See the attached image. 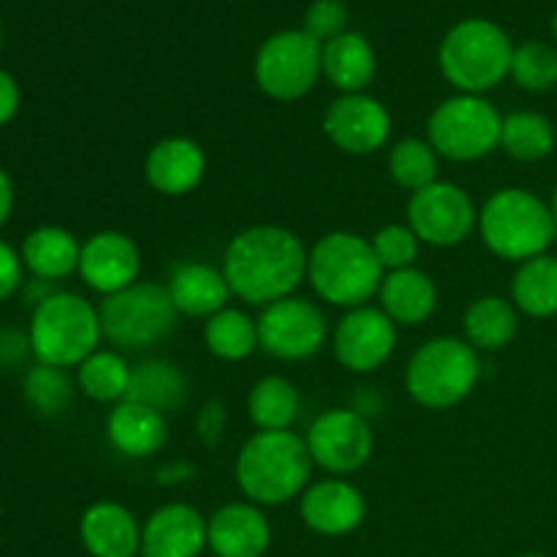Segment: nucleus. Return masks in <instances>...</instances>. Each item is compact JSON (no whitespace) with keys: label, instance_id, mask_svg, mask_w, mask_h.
<instances>
[{"label":"nucleus","instance_id":"20","mask_svg":"<svg viewBox=\"0 0 557 557\" xmlns=\"http://www.w3.org/2000/svg\"><path fill=\"white\" fill-rule=\"evenodd\" d=\"M207 549V517L188 504H166L141 525V557H199Z\"/></svg>","mask_w":557,"mask_h":557},{"label":"nucleus","instance_id":"25","mask_svg":"<svg viewBox=\"0 0 557 557\" xmlns=\"http://www.w3.org/2000/svg\"><path fill=\"white\" fill-rule=\"evenodd\" d=\"M375 69H379L375 49L362 33L346 30L321 47V71H324L326 82L341 90V96L368 92L375 79Z\"/></svg>","mask_w":557,"mask_h":557},{"label":"nucleus","instance_id":"4","mask_svg":"<svg viewBox=\"0 0 557 557\" xmlns=\"http://www.w3.org/2000/svg\"><path fill=\"white\" fill-rule=\"evenodd\" d=\"M515 44L509 33L493 20L471 16L446 30L438 49V65L444 79L457 92L484 96L509 76Z\"/></svg>","mask_w":557,"mask_h":557},{"label":"nucleus","instance_id":"43","mask_svg":"<svg viewBox=\"0 0 557 557\" xmlns=\"http://www.w3.org/2000/svg\"><path fill=\"white\" fill-rule=\"evenodd\" d=\"M11 210H14V183H11L9 172L0 166V228L11 218Z\"/></svg>","mask_w":557,"mask_h":557},{"label":"nucleus","instance_id":"1","mask_svg":"<svg viewBox=\"0 0 557 557\" xmlns=\"http://www.w3.org/2000/svg\"><path fill=\"white\" fill-rule=\"evenodd\" d=\"M221 270L234 297L267 308L292 297L308 277V248L292 228L261 223L234 234Z\"/></svg>","mask_w":557,"mask_h":557},{"label":"nucleus","instance_id":"17","mask_svg":"<svg viewBox=\"0 0 557 557\" xmlns=\"http://www.w3.org/2000/svg\"><path fill=\"white\" fill-rule=\"evenodd\" d=\"M299 517L319 536L341 539L362 528L368 500L357 484L343 476H330L310 482V487L299 495Z\"/></svg>","mask_w":557,"mask_h":557},{"label":"nucleus","instance_id":"44","mask_svg":"<svg viewBox=\"0 0 557 557\" xmlns=\"http://www.w3.org/2000/svg\"><path fill=\"white\" fill-rule=\"evenodd\" d=\"M549 210H553V218H555V226H557V188L553 194V205H549Z\"/></svg>","mask_w":557,"mask_h":557},{"label":"nucleus","instance_id":"11","mask_svg":"<svg viewBox=\"0 0 557 557\" xmlns=\"http://www.w3.org/2000/svg\"><path fill=\"white\" fill-rule=\"evenodd\" d=\"M256 321H259V348L283 362L315 357L330 335L324 310L297 294L261 308Z\"/></svg>","mask_w":557,"mask_h":557},{"label":"nucleus","instance_id":"29","mask_svg":"<svg viewBox=\"0 0 557 557\" xmlns=\"http://www.w3.org/2000/svg\"><path fill=\"white\" fill-rule=\"evenodd\" d=\"M511 302L531 319L557 313V256L542 253L517 267L511 277Z\"/></svg>","mask_w":557,"mask_h":557},{"label":"nucleus","instance_id":"26","mask_svg":"<svg viewBox=\"0 0 557 557\" xmlns=\"http://www.w3.org/2000/svg\"><path fill=\"white\" fill-rule=\"evenodd\" d=\"M20 256L36 281L54 283L79 272L82 243L63 226H38L25 237Z\"/></svg>","mask_w":557,"mask_h":557},{"label":"nucleus","instance_id":"23","mask_svg":"<svg viewBox=\"0 0 557 557\" xmlns=\"http://www.w3.org/2000/svg\"><path fill=\"white\" fill-rule=\"evenodd\" d=\"M107 438L120 455L131 460L158 455L169 441L166 413L134 400L117 403L107 417Z\"/></svg>","mask_w":557,"mask_h":557},{"label":"nucleus","instance_id":"42","mask_svg":"<svg viewBox=\"0 0 557 557\" xmlns=\"http://www.w3.org/2000/svg\"><path fill=\"white\" fill-rule=\"evenodd\" d=\"M20 85H16L14 76L9 74L5 69H0V128L3 125H9L11 120L16 117V112H20Z\"/></svg>","mask_w":557,"mask_h":557},{"label":"nucleus","instance_id":"15","mask_svg":"<svg viewBox=\"0 0 557 557\" xmlns=\"http://www.w3.org/2000/svg\"><path fill=\"white\" fill-rule=\"evenodd\" d=\"M324 134L346 156H373L389 141L392 114L370 92H346L326 109Z\"/></svg>","mask_w":557,"mask_h":557},{"label":"nucleus","instance_id":"12","mask_svg":"<svg viewBox=\"0 0 557 557\" xmlns=\"http://www.w3.org/2000/svg\"><path fill=\"white\" fill-rule=\"evenodd\" d=\"M406 212V223L413 228V234L433 248L462 245L479 226V210L471 194L444 180L411 194Z\"/></svg>","mask_w":557,"mask_h":557},{"label":"nucleus","instance_id":"36","mask_svg":"<svg viewBox=\"0 0 557 557\" xmlns=\"http://www.w3.org/2000/svg\"><path fill=\"white\" fill-rule=\"evenodd\" d=\"M511 79L528 92L553 90L557 85V49L547 41H525L515 47Z\"/></svg>","mask_w":557,"mask_h":557},{"label":"nucleus","instance_id":"45","mask_svg":"<svg viewBox=\"0 0 557 557\" xmlns=\"http://www.w3.org/2000/svg\"><path fill=\"white\" fill-rule=\"evenodd\" d=\"M553 30H555V38H557V9H555V16H553Z\"/></svg>","mask_w":557,"mask_h":557},{"label":"nucleus","instance_id":"27","mask_svg":"<svg viewBox=\"0 0 557 557\" xmlns=\"http://www.w3.org/2000/svg\"><path fill=\"white\" fill-rule=\"evenodd\" d=\"M520 330V310L515 302L498 294H487L468 305L462 315V332H466L468 346L482 351H504Z\"/></svg>","mask_w":557,"mask_h":557},{"label":"nucleus","instance_id":"39","mask_svg":"<svg viewBox=\"0 0 557 557\" xmlns=\"http://www.w3.org/2000/svg\"><path fill=\"white\" fill-rule=\"evenodd\" d=\"M22 272H25L22 256L9 243L0 239V302H5V299H11L20 292Z\"/></svg>","mask_w":557,"mask_h":557},{"label":"nucleus","instance_id":"33","mask_svg":"<svg viewBox=\"0 0 557 557\" xmlns=\"http://www.w3.org/2000/svg\"><path fill=\"white\" fill-rule=\"evenodd\" d=\"M557 145L555 125L549 117L539 112H511L504 117L500 128V150L511 156L515 161H542L553 156Z\"/></svg>","mask_w":557,"mask_h":557},{"label":"nucleus","instance_id":"22","mask_svg":"<svg viewBox=\"0 0 557 557\" xmlns=\"http://www.w3.org/2000/svg\"><path fill=\"white\" fill-rule=\"evenodd\" d=\"M166 288L180 315L205 321L228 308V299L234 297L223 270L205 261H185L174 267Z\"/></svg>","mask_w":557,"mask_h":557},{"label":"nucleus","instance_id":"35","mask_svg":"<svg viewBox=\"0 0 557 557\" xmlns=\"http://www.w3.org/2000/svg\"><path fill=\"white\" fill-rule=\"evenodd\" d=\"M22 392H25V400L30 403L33 411H38L41 417H58L71 406L74 384L63 368L36 362L22 379Z\"/></svg>","mask_w":557,"mask_h":557},{"label":"nucleus","instance_id":"6","mask_svg":"<svg viewBox=\"0 0 557 557\" xmlns=\"http://www.w3.org/2000/svg\"><path fill=\"white\" fill-rule=\"evenodd\" d=\"M30 351L36 362L52 368H79L101 346V319L96 305L71 292H52L33 308Z\"/></svg>","mask_w":557,"mask_h":557},{"label":"nucleus","instance_id":"24","mask_svg":"<svg viewBox=\"0 0 557 557\" xmlns=\"http://www.w3.org/2000/svg\"><path fill=\"white\" fill-rule=\"evenodd\" d=\"M379 308L397 326H419L438 308V288L419 267L386 272L379 288Z\"/></svg>","mask_w":557,"mask_h":557},{"label":"nucleus","instance_id":"9","mask_svg":"<svg viewBox=\"0 0 557 557\" xmlns=\"http://www.w3.org/2000/svg\"><path fill=\"white\" fill-rule=\"evenodd\" d=\"M177 315L169 288L150 281L134 283L112 297H103L98 305L103 337L134 351L166 341L177 326Z\"/></svg>","mask_w":557,"mask_h":557},{"label":"nucleus","instance_id":"30","mask_svg":"<svg viewBox=\"0 0 557 557\" xmlns=\"http://www.w3.org/2000/svg\"><path fill=\"white\" fill-rule=\"evenodd\" d=\"M299 408L302 397L286 375H264L248 395V417L259 430H292Z\"/></svg>","mask_w":557,"mask_h":557},{"label":"nucleus","instance_id":"18","mask_svg":"<svg viewBox=\"0 0 557 557\" xmlns=\"http://www.w3.org/2000/svg\"><path fill=\"white\" fill-rule=\"evenodd\" d=\"M207 174V156L199 141L188 136H166L156 141L145 158V180L156 194L180 196L194 194Z\"/></svg>","mask_w":557,"mask_h":557},{"label":"nucleus","instance_id":"16","mask_svg":"<svg viewBox=\"0 0 557 557\" xmlns=\"http://www.w3.org/2000/svg\"><path fill=\"white\" fill-rule=\"evenodd\" d=\"M141 250L125 232H96L82 243L79 275L101 297L123 292L139 283Z\"/></svg>","mask_w":557,"mask_h":557},{"label":"nucleus","instance_id":"3","mask_svg":"<svg viewBox=\"0 0 557 557\" xmlns=\"http://www.w3.org/2000/svg\"><path fill=\"white\" fill-rule=\"evenodd\" d=\"M386 270L368 237L330 232L308 250V281L313 292L335 308H362L379 297Z\"/></svg>","mask_w":557,"mask_h":557},{"label":"nucleus","instance_id":"5","mask_svg":"<svg viewBox=\"0 0 557 557\" xmlns=\"http://www.w3.org/2000/svg\"><path fill=\"white\" fill-rule=\"evenodd\" d=\"M476 228L490 253L517 264L547 253L557 234L549 205L528 188L495 190L479 210Z\"/></svg>","mask_w":557,"mask_h":557},{"label":"nucleus","instance_id":"34","mask_svg":"<svg viewBox=\"0 0 557 557\" xmlns=\"http://www.w3.org/2000/svg\"><path fill=\"white\" fill-rule=\"evenodd\" d=\"M438 158L441 156L428 139L406 136V139L392 145L389 174L400 188H406L408 194H417V190L438 183Z\"/></svg>","mask_w":557,"mask_h":557},{"label":"nucleus","instance_id":"38","mask_svg":"<svg viewBox=\"0 0 557 557\" xmlns=\"http://www.w3.org/2000/svg\"><path fill=\"white\" fill-rule=\"evenodd\" d=\"M302 30L324 47L326 41L348 30V5L343 0H313L305 14Z\"/></svg>","mask_w":557,"mask_h":557},{"label":"nucleus","instance_id":"10","mask_svg":"<svg viewBox=\"0 0 557 557\" xmlns=\"http://www.w3.org/2000/svg\"><path fill=\"white\" fill-rule=\"evenodd\" d=\"M321 74V44L305 30L272 33L256 52V85L275 101H299L319 85Z\"/></svg>","mask_w":557,"mask_h":557},{"label":"nucleus","instance_id":"31","mask_svg":"<svg viewBox=\"0 0 557 557\" xmlns=\"http://www.w3.org/2000/svg\"><path fill=\"white\" fill-rule=\"evenodd\" d=\"M205 346L223 362H243L259 348V321L228 305L205 321Z\"/></svg>","mask_w":557,"mask_h":557},{"label":"nucleus","instance_id":"7","mask_svg":"<svg viewBox=\"0 0 557 557\" xmlns=\"http://www.w3.org/2000/svg\"><path fill=\"white\" fill-rule=\"evenodd\" d=\"M482 379V359L466 337H433L406 364V389L422 408L449 411L471 397Z\"/></svg>","mask_w":557,"mask_h":557},{"label":"nucleus","instance_id":"8","mask_svg":"<svg viewBox=\"0 0 557 557\" xmlns=\"http://www.w3.org/2000/svg\"><path fill=\"white\" fill-rule=\"evenodd\" d=\"M504 114L484 96L457 92L433 109L428 120V141L446 161L473 163L500 147Z\"/></svg>","mask_w":557,"mask_h":557},{"label":"nucleus","instance_id":"41","mask_svg":"<svg viewBox=\"0 0 557 557\" xmlns=\"http://www.w3.org/2000/svg\"><path fill=\"white\" fill-rule=\"evenodd\" d=\"M30 351V337L20 335L16 330H0V364L3 368H14Z\"/></svg>","mask_w":557,"mask_h":557},{"label":"nucleus","instance_id":"37","mask_svg":"<svg viewBox=\"0 0 557 557\" xmlns=\"http://www.w3.org/2000/svg\"><path fill=\"white\" fill-rule=\"evenodd\" d=\"M370 245H373L381 267H384L386 272H395L417 267L422 239L413 234V228L408 226V223H386V226H381L379 232L370 237Z\"/></svg>","mask_w":557,"mask_h":557},{"label":"nucleus","instance_id":"28","mask_svg":"<svg viewBox=\"0 0 557 557\" xmlns=\"http://www.w3.org/2000/svg\"><path fill=\"white\" fill-rule=\"evenodd\" d=\"M188 397V379L183 370L166 359H150L131 370V384L125 400L141 403L156 411H177Z\"/></svg>","mask_w":557,"mask_h":557},{"label":"nucleus","instance_id":"13","mask_svg":"<svg viewBox=\"0 0 557 557\" xmlns=\"http://www.w3.org/2000/svg\"><path fill=\"white\" fill-rule=\"evenodd\" d=\"M313 466L332 476H348L368 466L373 457V430L354 408H330L310 424L305 435Z\"/></svg>","mask_w":557,"mask_h":557},{"label":"nucleus","instance_id":"32","mask_svg":"<svg viewBox=\"0 0 557 557\" xmlns=\"http://www.w3.org/2000/svg\"><path fill=\"white\" fill-rule=\"evenodd\" d=\"M131 364L112 348H98L76 368V384L96 403H123L131 384Z\"/></svg>","mask_w":557,"mask_h":557},{"label":"nucleus","instance_id":"14","mask_svg":"<svg viewBox=\"0 0 557 557\" xmlns=\"http://www.w3.org/2000/svg\"><path fill=\"white\" fill-rule=\"evenodd\" d=\"M397 346V324L375 305L346 310L332 332V351L348 373H375Z\"/></svg>","mask_w":557,"mask_h":557},{"label":"nucleus","instance_id":"2","mask_svg":"<svg viewBox=\"0 0 557 557\" xmlns=\"http://www.w3.org/2000/svg\"><path fill=\"white\" fill-rule=\"evenodd\" d=\"M313 468L302 435L292 430H259L239 449L234 476L250 504L281 506L310 487Z\"/></svg>","mask_w":557,"mask_h":557},{"label":"nucleus","instance_id":"46","mask_svg":"<svg viewBox=\"0 0 557 557\" xmlns=\"http://www.w3.org/2000/svg\"><path fill=\"white\" fill-rule=\"evenodd\" d=\"M522 557H547V555H522Z\"/></svg>","mask_w":557,"mask_h":557},{"label":"nucleus","instance_id":"21","mask_svg":"<svg viewBox=\"0 0 557 557\" xmlns=\"http://www.w3.org/2000/svg\"><path fill=\"white\" fill-rule=\"evenodd\" d=\"M79 539L90 557L141 555V525L134 511L117 500H98L87 506L79 520Z\"/></svg>","mask_w":557,"mask_h":557},{"label":"nucleus","instance_id":"19","mask_svg":"<svg viewBox=\"0 0 557 557\" xmlns=\"http://www.w3.org/2000/svg\"><path fill=\"white\" fill-rule=\"evenodd\" d=\"M270 544V520L250 500L226 504L207 517V547L215 557H264Z\"/></svg>","mask_w":557,"mask_h":557},{"label":"nucleus","instance_id":"40","mask_svg":"<svg viewBox=\"0 0 557 557\" xmlns=\"http://www.w3.org/2000/svg\"><path fill=\"white\" fill-rule=\"evenodd\" d=\"M226 408H223L221 403H207L199 411V417H196L199 438L205 441V444H218V441L223 438V433H226Z\"/></svg>","mask_w":557,"mask_h":557}]
</instances>
